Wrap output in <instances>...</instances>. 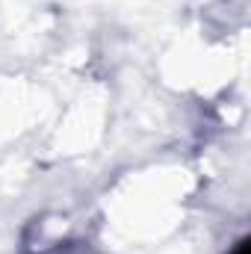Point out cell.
I'll list each match as a JSON object with an SVG mask.
<instances>
[{"label":"cell","instance_id":"cell-1","mask_svg":"<svg viewBox=\"0 0 251 254\" xmlns=\"http://www.w3.org/2000/svg\"><path fill=\"white\" fill-rule=\"evenodd\" d=\"M234 254H249V243H246V240H243V243H240V246H237V252Z\"/></svg>","mask_w":251,"mask_h":254}]
</instances>
